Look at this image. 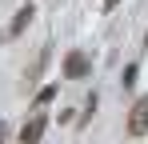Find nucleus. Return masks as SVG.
I'll return each mask as SVG.
<instances>
[{"instance_id": "obj_1", "label": "nucleus", "mask_w": 148, "mask_h": 144, "mask_svg": "<svg viewBox=\"0 0 148 144\" xmlns=\"http://www.w3.org/2000/svg\"><path fill=\"white\" fill-rule=\"evenodd\" d=\"M148 132V96H140L128 112V136H144Z\"/></svg>"}, {"instance_id": "obj_2", "label": "nucleus", "mask_w": 148, "mask_h": 144, "mask_svg": "<svg viewBox=\"0 0 148 144\" xmlns=\"http://www.w3.org/2000/svg\"><path fill=\"white\" fill-rule=\"evenodd\" d=\"M64 76H68V80L88 76V56H84V52H68V56H64Z\"/></svg>"}, {"instance_id": "obj_3", "label": "nucleus", "mask_w": 148, "mask_h": 144, "mask_svg": "<svg viewBox=\"0 0 148 144\" xmlns=\"http://www.w3.org/2000/svg\"><path fill=\"white\" fill-rule=\"evenodd\" d=\"M40 132H44V112H36V116L20 128V144H40Z\"/></svg>"}, {"instance_id": "obj_4", "label": "nucleus", "mask_w": 148, "mask_h": 144, "mask_svg": "<svg viewBox=\"0 0 148 144\" xmlns=\"http://www.w3.org/2000/svg\"><path fill=\"white\" fill-rule=\"evenodd\" d=\"M28 24H32V8H20V12H16V20H12V28H8V36H20Z\"/></svg>"}, {"instance_id": "obj_5", "label": "nucleus", "mask_w": 148, "mask_h": 144, "mask_svg": "<svg viewBox=\"0 0 148 144\" xmlns=\"http://www.w3.org/2000/svg\"><path fill=\"white\" fill-rule=\"evenodd\" d=\"M132 84H136V64H128V68H124V88H132Z\"/></svg>"}, {"instance_id": "obj_6", "label": "nucleus", "mask_w": 148, "mask_h": 144, "mask_svg": "<svg viewBox=\"0 0 148 144\" xmlns=\"http://www.w3.org/2000/svg\"><path fill=\"white\" fill-rule=\"evenodd\" d=\"M52 96H56V88H40V96H36V104H48Z\"/></svg>"}, {"instance_id": "obj_7", "label": "nucleus", "mask_w": 148, "mask_h": 144, "mask_svg": "<svg viewBox=\"0 0 148 144\" xmlns=\"http://www.w3.org/2000/svg\"><path fill=\"white\" fill-rule=\"evenodd\" d=\"M116 4H120V0H104V12H112V8H116Z\"/></svg>"}, {"instance_id": "obj_8", "label": "nucleus", "mask_w": 148, "mask_h": 144, "mask_svg": "<svg viewBox=\"0 0 148 144\" xmlns=\"http://www.w3.org/2000/svg\"><path fill=\"white\" fill-rule=\"evenodd\" d=\"M0 144H4V124H0Z\"/></svg>"}]
</instances>
